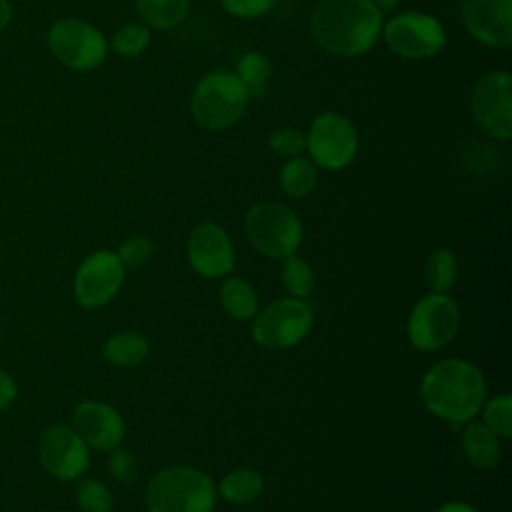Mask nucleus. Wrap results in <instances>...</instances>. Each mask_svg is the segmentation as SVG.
Masks as SVG:
<instances>
[{"label": "nucleus", "instance_id": "f257e3e1", "mask_svg": "<svg viewBox=\"0 0 512 512\" xmlns=\"http://www.w3.org/2000/svg\"><path fill=\"white\" fill-rule=\"evenodd\" d=\"M320 48L334 56H360L382 36V10L372 0H320L310 20Z\"/></svg>", "mask_w": 512, "mask_h": 512}, {"label": "nucleus", "instance_id": "f03ea898", "mask_svg": "<svg viewBox=\"0 0 512 512\" xmlns=\"http://www.w3.org/2000/svg\"><path fill=\"white\" fill-rule=\"evenodd\" d=\"M426 408L452 424L472 420L486 398V380L478 366L462 358H446L434 364L420 384Z\"/></svg>", "mask_w": 512, "mask_h": 512}, {"label": "nucleus", "instance_id": "7ed1b4c3", "mask_svg": "<svg viewBox=\"0 0 512 512\" xmlns=\"http://www.w3.org/2000/svg\"><path fill=\"white\" fill-rule=\"evenodd\" d=\"M250 102V90L230 70H212L204 74L190 98L194 122L210 132L226 130L236 124Z\"/></svg>", "mask_w": 512, "mask_h": 512}, {"label": "nucleus", "instance_id": "20e7f679", "mask_svg": "<svg viewBox=\"0 0 512 512\" xmlns=\"http://www.w3.org/2000/svg\"><path fill=\"white\" fill-rule=\"evenodd\" d=\"M144 500L148 512H212L216 488L196 468L170 466L152 476Z\"/></svg>", "mask_w": 512, "mask_h": 512}, {"label": "nucleus", "instance_id": "39448f33", "mask_svg": "<svg viewBox=\"0 0 512 512\" xmlns=\"http://www.w3.org/2000/svg\"><path fill=\"white\" fill-rule=\"evenodd\" d=\"M46 46L56 62L74 72H90L108 56V42L100 28L82 18L56 20L46 36Z\"/></svg>", "mask_w": 512, "mask_h": 512}, {"label": "nucleus", "instance_id": "423d86ee", "mask_svg": "<svg viewBox=\"0 0 512 512\" xmlns=\"http://www.w3.org/2000/svg\"><path fill=\"white\" fill-rule=\"evenodd\" d=\"M246 234L258 252L286 258L296 254L302 242V222L284 204L258 202L246 212Z\"/></svg>", "mask_w": 512, "mask_h": 512}, {"label": "nucleus", "instance_id": "0eeeda50", "mask_svg": "<svg viewBox=\"0 0 512 512\" xmlns=\"http://www.w3.org/2000/svg\"><path fill=\"white\" fill-rule=\"evenodd\" d=\"M312 310L300 298H280L256 314L252 338L262 348L280 350L302 342L312 328Z\"/></svg>", "mask_w": 512, "mask_h": 512}, {"label": "nucleus", "instance_id": "6e6552de", "mask_svg": "<svg viewBox=\"0 0 512 512\" xmlns=\"http://www.w3.org/2000/svg\"><path fill=\"white\" fill-rule=\"evenodd\" d=\"M306 150L312 162L324 170L346 168L358 152V134L352 120L332 110L318 114L306 134Z\"/></svg>", "mask_w": 512, "mask_h": 512}, {"label": "nucleus", "instance_id": "1a4fd4ad", "mask_svg": "<svg viewBox=\"0 0 512 512\" xmlns=\"http://www.w3.org/2000/svg\"><path fill=\"white\" fill-rule=\"evenodd\" d=\"M460 328V308L446 294H428L420 298L408 318L410 344L422 352H434L446 346Z\"/></svg>", "mask_w": 512, "mask_h": 512}, {"label": "nucleus", "instance_id": "9d476101", "mask_svg": "<svg viewBox=\"0 0 512 512\" xmlns=\"http://www.w3.org/2000/svg\"><path fill=\"white\" fill-rule=\"evenodd\" d=\"M386 46L410 60L436 56L446 44V32L438 18L424 12H402L382 28Z\"/></svg>", "mask_w": 512, "mask_h": 512}, {"label": "nucleus", "instance_id": "9b49d317", "mask_svg": "<svg viewBox=\"0 0 512 512\" xmlns=\"http://www.w3.org/2000/svg\"><path fill=\"white\" fill-rule=\"evenodd\" d=\"M470 108L476 124L498 140L512 136V76L492 70L480 76L472 88Z\"/></svg>", "mask_w": 512, "mask_h": 512}, {"label": "nucleus", "instance_id": "f8f14e48", "mask_svg": "<svg viewBox=\"0 0 512 512\" xmlns=\"http://www.w3.org/2000/svg\"><path fill=\"white\" fill-rule=\"evenodd\" d=\"M38 462L48 476L72 482L86 472L90 448L70 424H50L38 438Z\"/></svg>", "mask_w": 512, "mask_h": 512}, {"label": "nucleus", "instance_id": "ddd939ff", "mask_svg": "<svg viewBox=\"0 0 512 512\" xmlns=\"http://www.w3.org/2000/svg\"><path fill=\"white\" fill-rule=\"evenodd\" d=\"M124 270L116 252L96 250L88 254L74 272L72 292L76 302L88 310L106 306L122 288Z\"/></svg>", "mask_w": 512, "mask_h": 512}, {"label": "nucleus", "instance_id": "4468645a", "mask_svg": "<svg viewBox=\"0 0 512 512\" xmlns=\"http://www.w3.org/2000/svg\"><path fill=\"white\" fill-rule=\"evenodd\" d=\"M460 20L468 34L486 46L512 44V0H462Z\"/></svg>", "mask_w": 512, "mask_h": 512}, {"label": "nucleus", "instance_id": "2eb2a0df", "mask_svg": "<svg viewBox=\"0 0 512 512\" xmlns=\"http://www.w3.org/2000/svg\"><path fill=\"white\" fill-rule=\"evenodd\" d=\"M190 266L206 278H222L234 268V248L224 228L214 222L198 224L188 236Z\"/></svg>", "mask_w": 512, "mask_h": 512}, {"label": "nucleus", "instance_id": "dca6fc26", "mask_svg": "<svg viewBox=\"0 0 512 512\" xmlns=\"http://www.w3.org/2000/svg\"><path fill=\"white\" fill-rule=\"evenodd\" d=\"M88 448L110 452L120 446L124 438V420L118 410L100 400H84L72 410L70 424Z\"/></svg>", "mask_w": 512, "mask_h": 512}, {"label": "nucleus", "instance_id": "f3484780", "mask_svg": "<svg viewBox=\"0 0 512 512\" xmlns=\"http://www.w3.org/2000/svg\"><path fill=\"white\" fill-rule=\"evenodd\" d=\"M462 448L466 458L482 470L496 466L502 458V444L496 432H492L484 422L468 424L462 434Z\"/></svg>", "mask_w": 512, "mask_h": 512}, {"label": "nucleus", "instance_id": "a211bd4d", "mask_svg": "<svg viewBox=\"0 0 512 512\" xmlns=\"http://www.w3.org/2000/svg\"><path fill=\"white\" fill-rule=\"evenodd\" d=\"M148 356V340L138 332H118L102 346V358L112 366H136Z\"/></svg>", "mask_w": 512, "mask_h": 512}, {"label": "nucleus", "instance_id": "6ab92c4d", "mask_svg": "<svg viewBox=\"0 0 512 512\" xmlns=\"http://www.w3.org/2000/svg\"><path fill=\"white\" fill-rule=\"evenodd\" d=\"M190 10V0H136V12L144 26L168 30L178 26Z\"/></svg>", "mask_w": 512, "mask_h": 512}, {"label": "nucleus", "instance_id": "aec40b11", "mask_svg": "<svg viewBox=\"0 0 512 512\" xmlns=\"http://www.w3.org/2000/svg\"><path fill=\"white\" fill-rule=\"evenodd\" d=\"M220 302L224 312L234 320H248L256 314V308H258V298L254 288L238 276L226 278L220 284Z\"/></svg>", "mask_w": 512, "mask_h": 512}, {"label": "nucleus", "instance_id": "412c9836", "mask_svg": "<svg viewBox=\"0 0 512 512\" xmlns=\"http://www.w3.org/2000/svg\"><path fill=\"white\" fill-rule=\"evenodd\" d=\"M264 490L262 476L252 468L230 470L218 486V492L230 504H248L256 500Z\"/></svg>", "mask_w": 512, "mask_h": 512}, {"label": "nucleus", "instance_id": "4be33fe9", "mask_svg": "<svg viewBox=\"0 0 512 512\" xmlns=\"http://www.w3.org/2000/svg\"><path fill=\"white\" fill-rule=\"evenodd\" d=\"M316 166L304 156L288 158L280 168V188L292 198L308 196L316 186Z\"/></svg>", "mask_w": 512, "mask_h": 512}, {"label": "nucleus", "instance_id": "5701e85b", "mask_svg": "<svg viewBox=\"0 0 512 512\" xmlns=\"http://www.w3.org/2000/svg\"><path fill=\"white\" fill-rule=\"evenodd\" d=\"M280 278H282V284H284V288L288 290V294L292 298L304 300L316 288L314 270L310 268V264L304 258H300L296 254H290L286 258H282Z\"/></svg>", "mask_w": 512, "mask_h": 512}, {"label": "nucleus", "instance_id": "b1692460", "mask_svg": "<svg viewBox=\"0 0 512 512\" xmlns=\"http://www.w3.org/2000/svg\"><path fill=\"white\" fill-rule=\"evenodd\" d=\"M458 276V260L452 250L438 248L426 262V280L436 294H446Z\"/></svg>", "mask_w": 512, "mask_h": 512}, {"label": "nucleus", "instance_id": "393cba45", "mask_svg": "<svg viewBox=\"0 0 512 512\" xmlns=\"http://www.w3.org/2000/svg\"><path fill=\"white\" fill-rule=\"evenodd\" d=\"M150 44V30L144 24L138 22H128L122 24L114 34L112 42L108 48H112L114 54L124 56V58H134L142 54Z\"/></svg>", "mask_w": 512, "mask_h": 512}, {"label": "nucleus", "instance_id": "a878e982", "mask_svg": "<svg viewBox=\"0 0 512 512\" xmlns=\"http://www.w3.org/2000/svg\"><path fill=\"white\" fill-rule=\"evenodd\" d=\"M74 496L80 512H112V494L108 486L96 478H78Z\"/></svg>", "mask_w": 512, "mask_h": 512}, {"label": "nucleus", "instance_id": "bb28decb", "mask_svg": "<svg viewBox=\"0 0 512 512\" xmlns=\"http://www.w3.org/2000/svg\"><path fill=\"white\" fill-rule=\"evenodd\" d=\"M270 74H272V64L260 52H246L236 64V76L244 82V86L250 92H256V94H262Z\"/></svg>", "mask_w": 512, "mask_h": 512}, {"label": "nucleus", "instance_id": "cd10ccee", "mask_svg": "<svg viewBox=\"0 0 512 512\" xmlns=\"http://www.w3.org/2000/svg\"><path fill=\"white\" fill-rule=\"evenodd\" d=\"M484 406V424L502 438L512 434V396L498 394L490 398Z\"/></svg>", "mask_w": 512, "mask_h": 512}, {"label": "nucleus", "instance_id": "c85d7f7f", "mask_svg": "<svg viewBox=\"0 0 512 512\" xmlns=\"http://www.w3.org/2000/svg\"><path fill=\"white\" fill-rule=\"evenodd\" d=\"M268 146L282 156H300L306 150V134L294 126H282L268 136Z\"/></svg>", "mask_w": 512, "mask_h": 512}, {"label": "nucleus", "instance_id": "c756f323", "mask_svg": "<svg viewBox=\"0 0 512 512\" xmlns=\"http://www.w3.org/2000/svg\"><path fill=\"white\" fill-rule=\"evenodd\" d=\"M116 254L124 268H138L152 258L154 244L146 236H132L120 244Z\"/></svg>", "mask_w": 512, "mask_h": 512}, {"label": "nucleus", "instance_id": "7c9ffc66", "mask_svg": "<svg viewBox=\"0 0 512 512\" xmlns=\"http://www.w3.org/2000/svg\"><path fill=\"white\" fill-rule=\"evenodd\" d=\"M106 466H108L110 476L122 484H130L138 476V462H136L134 454L128 450H122V448L110 450Z\"/></svg>", "mask_w": 512, "mask_h": 512}, {"label": "nucleus", "instance_id": "2f4dec72", "mask_svg": "<svg viewBox=\"0 0 512 512\" xmlns=\"http://www.w3.org/2000/svg\"><path fill=\"white\" fill-rule=\"evenodd\" d=\"M274 2L276 0H220V6L230 16L250 20V18L264 16L274 6Z\"/></svg>", "mask_w": 512, "mask_h": 512}, {"label": "nucleus", "instance_id": "473e14b6", "mask_svg": "<svg viewBox=\"0 0 512 512\" xmlns=\"http://www.w3.org/2000/svg\"><path fill=\"white\" fill-rule=\"evenodd\" d=\"M18 398V382L16 378L0 366V414L6 412Z\"/></svg>", "mask_w": 512, "mask_h": 512}, {"label": "nucleus", "instance_id": "72a5a7b5", "mask_svg": "<svg viewBox=\"0 0 512 512\" xmlns=\"http://www.w3.org/2000/svg\"><path fill=\"white\" fill-rule=\"evenodd\" d=\"M12 20V4L8 0H0V30H4Z\"/></svg>", "mask_w": 512, "mask_h": 512}, {"label": "nucleus", "instance_id": "f704fd0d", "mask_svg": "<svg viewBox=\"0 0 512 512\" xmlns=\"http://www.w3.org/2000/svg\"><path fill=\"white\" fill-rule=\"evenodd\" d=\"M436 512H478L476 508H472L470 504H462V502H448L444 506H440Z\"/></svg>", "mask_w": 512, "mask_h": 512}, {"label": "nucleus", "instance_id": "c9c22d12", "mask_svg": "<svg viewBox=\"0 0 512 512\" xmlns=\"http://www.w3.org/2000/svg\"><path fill=\"white\" fill-rule=\"evenodd\" d=\"M382 12H392L398 4H400V0H372Z\"/></svg>", "mask_w": 512, "mask_h": 512}, {"label": "nucleus", "instance_id": "e433bc0d", "mask_svg": "<svg viewBox=\"0 0 512 512\" xmlns=\"http://www.w3.org/2000/svg\"><path fill=\"white\" fill-rule=\"evenodd\" d=\"M0 256H2V240H0Z\"/></svg>", "mask_w": 512, "mask_h": 512}, {"label": "nucleus", "instance_id": "4c0bfd02", "mask_svg": "<svg viewBox=\"0 0 512 512\" xmlns=\"http://www.w3.org/2000/svg\"><path fill=\"white\" fill-rule=\"evenodd\" d=\"M0 296H2V284H0Z\"/></svg>", "mask_w": 512, "mask_h": 512}]
</instances>
